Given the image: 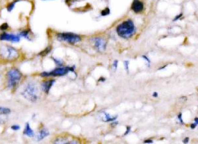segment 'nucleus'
<instances>
[{"instance_id":"nucleus-1","label":"nucleus","mask_w":198,"mask_h":144,"mask_svg":"<svg viewBox=\"0 0 198 144\" xmlns=\"http://www.w3.org/2000/svg\"><path fill=\"white\" fill-rule=\"evenodd\" d=\"M136 31L134 22L129 19L119 24L116 28V32L123 38H130L133 36Z\"/></svg>"},{"instance_id":"nucleus-2","label":"nucleus","mask_w":198,"mask_h":144,"mask_svg":"<svg viewBox=\"0 0 198 144\" xmlns=\"http://www.w3.org/2000/svg\"><path fill=\"white\" fill-rule=\"evenodd\" d=\"M22 96L31 102H36L38 99V89L32 82L28 83L21 92Z\"/></svg>"},{"instance_id":"nucleus-3","label":"nucleus","mask_w":198,"mask_h":144,"mask_svg":"<svg viewBox=\"0 0 198 144\" xmlns=\"http://www.w3.org/2000/svg\"><path fill=\"white\" fill-rule=\"evenodd\" d=\"M0 57L8 61H13L19 57V52L15 48L5 46L0 49Z\"/></svg>"},{"instance_id":"nucleus-4","label":"nucleus","mask_w":198,"mask_h":144,"mask_svg":"<svg viewBox=\"0 0 198 144\" xmlns=\"http://www.w3.org/2000/svg\"><path fill=\"white\" fill-rule=\"evenodd\" d=\"M22 75L17 68H13L7 73V85L9 88H14L21 80Z\"/></svg>"},{"instance_id":"nucleus-5","label":"nucleus","mask_w":198,"mask_h":144,"mask_svg":"<svg viewBox=\"0 0 198 144\" xmlns=\"http://www.w3.org/2000/svg\"><path fill=\"white\" fill-rule=\"evenodd\" d=\"M57 39L61 42H65L71 44H75L79 42L81 40L80 36L72 32L58 33L57 34Z\"/></svg>"},{"instance_id":"nucleus-6","label":"nucleus","mask_w":198,"mask_h":144,"mask_svg":"<svg viewBox=\"0 0 198 144\" xmlns=\"http://www.w3.org/2000/svg\"><path fill=\"white\" fill-rule=\"evenodd\" d=\"M75 68L73 67H59L57 68L50 72H42L41 76L44 77H48V76H64L69 72H73Z\"/></svg>"},{"instance_id":"nucleus-7","label":"nucleus","mask_w":198,"mask_h":144,"mask_svg":"<svg viewBox=\"0 0 198 144\" xmlns=\"http://www.w3.org/2000/svg\"><path fill=\"white\" fill-rule=\"evenodd\" d=\"M0 40L2 41H9L11 42H19L20 40V37L19 34H9V33L3 32L0 35Z\"/></svg>"},{"instance_id":"nucleus-8","label":"nucleus","mask_w":198,"mask_h":144,"mask_svg":"<svg viewBox=\"0 0 198 144\" xmlns=\"http://www.w3.org/2000/svg\"><path fill=\"white\" fill-rule=\"evenodd\" d=\"M93 42L94 44V46L98 51H103L106 49V41L100 37H97L93 39Z\"/></svg>"},{"instance_id":"nucleus-9","label":"nucleus","mask_w":198,"mask_h":144,"mask_svg":"<svg viewBox=\"0 0 198 144\" xmlns=\"http://www.w3.org/2000/svg\"><path fill=\"white\" fill-rule=\"evenodd\" d=\"M144 5L143 2L139 0H134L131 5V9L133 10L135 13H140L143 10Z\"/></svg>"},{"instance_id":"nucleus-10","label":"nucleus","mask_w":198,"mask_h":144,"mask_svg":"<svg viewBox=\"0 0 198 144\" xmlns=\"http://www.w3.org/2000/svg\"><path fill=\"white\" fill-rule=\"evenodd\" d=\"M55 82H56L55 80H53V79L44 82V83L41 84V86H42V90L46 93H48L50 90V89L53 86V84L55 83Z\"/></svg>"},{"instance_id":"nucleus-11","label":"nucleus","mask_w":198,"mask_h":144,"mask_svg":"<svg viewBox=\"0 0 198 144\" xmlns=\"http://www.w3.org/2000/svg\"><path fill=\"white\" fill-rule=\"evenodd\" d=\"M49 134H50L49 131L46 128H43L38 132V133L37 134V136H36V140L37 141L42 140L43 139H44L45 138L47 137L48 135H49Z\"/></svg>"},{"instance_id":"nucleus-12","label":"nucleus","mask_w":198,"mask_h":144,"mask_svg":"<svg viewBox=\"0 0 198 144\" xmlns=\"http://www.w3.org/2000/svg\"><path fill=\"white\" fill-rule=\"evenodd\" d=\"M24 135H27V136L30 138H33L35 136V132L33 130L29 125V123H27L25 125V128L23 131Z\"/></svg>"},{"instance_id":"nucleus-13","label":"nucleus","mask_w":198,"mask_h":144,"mask_svg":"<svg viewBox=\"0 0 198 144\" xmlns=\"http://www.w3.org/2000/svg\"><path fill=\"white\" fill-rule=\"evenodd\" d=\"M54 143H78L79 142L76 140H68V139L60 138V139H57L56 141H55Z\"/></svg>"},{"instance_id":"nucleus-14","label":"nucleus","mask_w":198,"mask_h":144,"mask_svg":"<svg viewBox=\"0 0 198 144\" xmlns=\"http://www.w3.org/2000/svg\"><path fill=\"white\" fill-rule=\"evenodd\" d=\"M103 114L105 115V119H103L104 122H114L116 120V118H118V116H116L114 117H111L108 113L106 112H103Z\"/></svg>"},{"instance_id":"nucleus-15","label":"nucleus","mask_w":198,"mask_h":144,"mask_svg":"<svg viewBox=\"0 0 198 144\" xmlns=\"http://www.w3.org/2000/svg\"><path fill=\"white\" fill-rule=\"evenodd\" d=\"M30 32L29 31H28V30H24V31H22V32H20L19 35L20 37H23V38H26L28 40H31V37H30Z\"/></svg>"},{"instance_id":"nucleus-16","label":"nucleus","mask_w":198,"mask_h":144,"mask_svg":"<svg viewBox=\"0 0 198 144\" xmlns=\"http://www.w3.org/2000/svg\"><path fill=\"white\" fill-rule=\"evenodd\" d=\"M11 113V109L4 107H0V114L7 115Z\"/></svg>"},{"instance_id":"nucleus-17","label":"nucleus","mask_w":198,"mask_h":144,"mask_svg":"<svg viewBox=\"0 0 198 144\" xmlns=\"http://www.w3.org/2000/svg\"><path fill=\"white\" fill-rule=\"evenodd\" d=\"M51 49H52L51 47H46V49H44V50L43 51L41 52L40 55H42V56H44V55H46L48 54V53H49L50 52Z\"/></svg>"},{"instance_id":"nucleus-18","label":"nucleus","mask_w":198,"mask_h":144,"mask_svg":"<svg viewBox=\"0 0 198 144\" xmlns=\"http://www.w3.org/2000/svg\"><path fill=\"white\" fill-rule=\"evenodd\" d=\"M110 9H109V8L107 7V8H106L105 9H104V10H102V12H101V15H102V16H106V15H108L110 14Z\"/></svg>"},{"instance_id":"nucleus-19","label":"nucleus","mask_w":198,"mask_h":144,"mask_svg":"<svg viewBox=\"0 0 198 144\" xmlns=\"http://www.w3.org/2000/svg\"><path fill=\"white\" fill-rule=\"evenodd\" d=\"M197 125H198V118L196 117V118H195V119H194V122H193V124H192L191 126H190L191 128H192V129H194V128H196V127L197 126Z\"/></svg>"},{"instance_id":"nucleus-20","label":"nucleus","mask_w":198,"mask_h":144,"mask_svg":"<svg viewBox=\"0 0 198 144\" xmlns=\"http://www.w3.org/2000/svg\"><path fill=\"white\" fill-rule=\"evenodd\" d=\"M16 2H16H14L13 3H12L11 4H9V5H8V7H7V11H8L10 12V11H11L13 9V8L15 7V4Z\"/></svg>"},{"instance_id":"nucleus-21","label":"nucleus","mask_w":198,"mask_h":144,"mask_svg":"<svg viewBox=\"0 0 198 144\" xmlns=\"http://www.w3.org/2000/svg\"><path fill=\"white\" fill-rule=\"evenodd\" d=\"M53 60L54 61V62L56 63V65H57L58 66H62L63 65V61L58 59H55V58H53Z\"/></svg>"},{"instance_id":"nucleus-22","label":"nucleus","mask_w":198,"mask_h":144,"mask_svg":"<svg viewBox=\"0 0 198 144\" xmlns=\"http://www.w3.org/2000/svg\"><path fill=\"white\" fill-rule=\"evenodd\" d=\"M8 27H9V26L7 25V24L4 23L2 24L1 26H0V29H1L2 30H6L7 29Z\"/></svg>"},{"instance_id":"nucleus-23","label":"nucleus","mask_w":198,"mask_h":144,"mask_svg":"<svg viewBox=\"0 0 198 144\" xmlns=\"http://www.w3.org/2000/svg\"><path fill=\"white\" fill-rule=\"evenodd\" d=\"M11 128L14 131H17L20 129V126L19 125H13V126H11Z\"/></svg>"},{"instance_id":"nucleus-24","label":"nucleus","mask_w":198,"mask_h":144,"mask_svg":"<svg viewBox=\"0 0 198 144\" xmlns=\"http://www.w3.org/2000/svg\"><path fill=\"white\" fill-rule=\"evenodd\" d=\"M124 66H125V68L126 70V71L128 72V66H129V61H124Z\"/></svg>"},{"instance_id":"nucleus-25","label":"nucleus","mask_w":198,"mask_h":144,"mask_svg":"<svg viewBox=\"0 0 198 144\" xmlns=\"http://www.w3.org/2000/svg\"><path fill=\"white\" fill-rule=\"evenodd\" d=\"M130 131H131V127L130 126H126V132L124 134V135H126L130 133Z\"/></svg>"},{"instance_id":"nucleus-26","label":"nucleus","mask_w":198,"mask_h":144,"mask_svg":"<svg viewBox=\"0 0 198 144\" xmlns=\"http://www.w3.org/2000/svg\"><path fill=\"white\" fill-rule=\"evenodd\" d=\"M178 121H180V122L181 123V124H184V122H183V120H182V113H180L178 115Z\"/></svg>"},{"instance_id":"nucleus-27","label":"nucleus","mask_w":198,"mask_h":144,"mask_svg":"<svg viewBox=\"0 0 198 144\" xmlns=\"http://www.w3.org/2000/svg\"><path fill=\"white\" fill-rule=\"evenodd\" d=\"M182 15H183L182 13H181V14H180V15H176V16H175V18H174V19H173V21H176V20L180 19L182 17Z\"/></svg>"},{"instance_id":"nucleus-28","label":"nucleus","mask_w":198,"mask_h":144,"mask_svg":"<svg viewBox=\"0 0 198 144\" xmlns=\"http://www.w3.org/2000/svg\"><path fill=\"white\" fill-rule=\"evenodd\" d=\"M118 61H114V62L113 63V67L115 69H116L117 68V67H118Z\"/></svg>"},{"instance_id":"nucleus-29","label":"nucleus","mask_w":198,"mask_h":144,"mask_svg":"<svg viewBox=\"0 0 198 144\" xmlns=\"http://www.w3.org/2000/svg\"><path fill=\"white\" fill-rule=\"evenodd\" d=\"M189 138L188 137L187 138H185L184 140H183V143H188L189 142Z\"/></svg>"},{"instance_id":"nucleus-30","label":"nucleus","mask_w":198,"mask_h":144,"mask_svg":"<svg viewBox=\"0 0 198 144\" xmlns=\"http://www.w3.org/2000/svg\"><path fill=\"white\" fill-rule=\"evenodd\" d=\"M144 143H153V141L151 140V139H147V140L144 141Z\"/></svg>"},{"instance_id":"nucleus-31","label":"nucleus","mask_w":198,"mask_h":144,"mask_svg":"<svg viewBox=\"0 0 198 144\" xmlns=\"http://www.w3.org/2000/svg\"><path fill=\"white\" fill-rule=\"evenodd\" d=\"M152 96H153L154 97H157L159 96V93L157 92H154L153 93H152Z\"/></svg>"},{"instance_id":"nucleus-32","label":"nucleus","mask_w":198,"mask_h":144,"mask_svg":"<svg viewBox=\"0 0 198 144\" xmlns=\"http://www.w3.org/2000/svg\"><path fill=\"white\" fill-rule=\"evenodd\" d=\"M105 81H106V79H105V78L101 77V78H100V79H98V82H105Z\"/></svg>"}]
</instances>
